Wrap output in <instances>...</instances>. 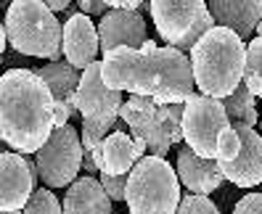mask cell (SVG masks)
Here are the masks:
<instances>
[{
	"label": "cell",
	"mask_w": 262,
	"mask_h": 214,
	"mask_svg": "<svg viewBox=\"0 0 262 214\" xmlns=\"http://www.w3.org/2000/svg\"><path fill=\"white\" fill-rule=\"evenodd\" d=\"M90 156H93L101 175H130V170L141 161L133 137L122 130L106 135V140L96 151H90Z\"/></svg>",
	"instance_id": "cell-17"
},
{
	"label": "cell",
	"mask_w": 262,
	"mask_h": 214,
	"mask_svg": "<svg viewBox=\"0 0 262 214\" xmlns=\"http://www.w3.org/2000/svg\"><path fill=\"white\" fill-rule=\"evenodd\" d=\"M230 127L238 132L241 148L236 159L223 164L217 161L220 175L223 180H230L238 188H254L262 182V137L252 127H244V125H230Z\"/></svg>",
	"instance_id": "cell-11"
},
{
	"label": "cell",
	"mask_w": 262,
	"mask_h": 214,
	"mask_svg": "<svg viewBox=\"0 0 262 214\" xmlns=\"http://www.w3.org/2000/svg\"><path fill=\"white\" fill-rule=\"evenodd\" d=\"M233 214H262V196L259 193H246L244 198H238Z\"/></svg>",
	"instance_id": "cell-27"
},
{
	"label": "cell",
	"mask_w": 262,
	"mask_h": 214,
	"mask_svg": "<svg viewBox=\"0 0 262 214\" xmlns=\"http://www.w3.org/2000/svg\"><path fill=\"white\" fill-rule=\"evenodd\" d=\"M220 103H223L225 116H228L230 125H244V127L254 130L259 114H257V106H254V96L244 85H238L233 93H230L228 98H223Z\"/></svg>",
	"instance_id": "cell-20"
},
{
	"label": "cell",
	"mask_w": 262,
	"mask_h": 214,
	"mask_svg": "<svg viewBox=\"0 0 262 214\" xmlns=\"http://www.w3.org/2000/svg\"><path fill=\"white\" fill-rule=\"evenodd\" d=\"M21 214H64V211H61V204L53 196V191L37 188V191H32V196H29V201L21 209Z\"/></svg>",
	"instance_id": "cell-23"
},
{
	"label": "cell",
	"mask_w": 262,
	"mask_h": 214,
	"mask_svg": "<svg viewBox=\"0 0 262 214\" xmlns=\"http://www.w3.org/2000/svg\"><path fill=\"white\" fill-rule=\"evenodd\" d=\"M241 85L249 90L254 98H262V37H254L246 45Z\"/></svg>",
	"instance_id": "cell-21"
},
{
	"label": "cell",
	"mask_w": 262,
	"mask_h": 214,
	"mask_svg": "<svg viewBox=\"0 0 262 214\" xmlns=\"http://www.w3.org/2000/svg\"><path fill=\"white\" fill-rule=\"evenodd\" d=\"M254 37H262V21L257 24V29H254Z\"/></svg>",
	"instance_id": "cell-31"
},
{
	"label": "cell",
	"mask_w": 262,
	"mask_h": 214,
	"mask_svg": "<svg viewBox=\"0 0 262 214\" xmlns=\"http://www.w3.org/2000/svg\"><path fill=\"white\" fill-rule=\"evenodd\" d=\"M64 214H112V198L101 188L98 177H77L64 196Z\"/></svg>",
	"instance_id": "cell-18"
},
{
	"label": "cell",
	"mask_w": 262,
	"mask_h": 214,
	"mask_svg": "<svg viewBox=\"0 0 262 214\" xmlns=\"http://www.w3.org/2000/svg\"><path fill=\"white\" fill-rule=\"evenodd\" d=\"M61 53L67 56V64L72 69H88L96 56L101 53L98 48V29L85 13H72L64 24V37H61Z\"/></svg>",
	"instance_id": "cell-13"
},
{
	"label": "cell",
	"mask_w": 262,
	"mask_h": 214,
	"mask_svg": "<svg viewBox=\"0 0 262 214\" xmlns=\"http://www.w3.org/2000/svg\"><path fill=\"white\" fill-rule=\"evenodd\" d=\"M246 45L223 27H212L191 51V74L199 96L214 101L228 98L241 85Z\"/></svg>",
	"instance_id": "cell-3"
},
{
	"label": "cell",
	"mask_w": 262,
	"mask_h": 214,
	"mask_svg": "<svg viewBox=\"0 0 262 214\" xmlns=\"http://www.w3.org/2000/svg\"><path fill=\"white\" fill-rule=\"evenodd\" d=\"M119 122V119H117ZM117 122H93V119H82V132H80V143H82V151L90 154L96 151L103 140H106V132H114L119 130Z\"/></svg>",
	"instance_id": "cell-22"
},
{
	"label": "cell",
	"mask_w": 262,
	"mask_h": 214,
	"mask_svg": "<svg viewBox=\"0 0 262 214\" xmlns=\"http://www.w3.org/2000/svg\"><path fill=\"white\" fill-rule=\"evenodd\" d=\"M98 29V48L101 53H109L114 48H130L141 51V45L148 40L146 21L138 11H106L101 16Z\"/></svg>",
	"instance_id": "cell-12"
},
{
	"label": "cell",
	"mask_w": 262,
	"mask_h": 214,
	"mask_svg": "<svg viewBox=\"0 0 262 214\" xmlns=\"http://www.w3.org/2000/svg\"><path fill=\"white\" fill-rule=\"evenodd\" d=\"M175 214H220V209L212 204V198L188 193V196H180V204H178Z\"/></svg>",
	"instance_id": "cell-25"
},
{
	"label": "cell",
	"mask_w": 262,
	"mask_h": 214,
	"mask_svg": "<svg viewBox=\"0 0 262 214\" xmlns=\"http://www.w3.org/2000/svg\"><path fill=\"white\" fill-rule=\"evenodd\" d=\"M214 27L230 29L241 42L254 40V29L262 21L259 0H212L207 3Z\"/></svg>",
	"instance_id": "cell-14"
},
{
	"label": "cell",
	"mask_w": 262,
	"mask_h": 214,
	"mask_svg": "<svg viewBox=\"0 0 262 214\" xmlns=\"http://www.w3.org/2000/svg\"><path fill=\"white\" fill-rule=\"evenodd\" d=\"M122 93H114L103 85L101 61H93L88 69L80 72V85L74 93V109L82 119L93 122H117L119 119Z\"/></svg>",
	"instance_id": "cell-9"
},
{
	"label": "cell",
	"mask_w": 262,
	"mask_h": 214,
	"mask_svg": "<svg viewBox=\"0 0 262 214\" xmlns=\"http://www.w3.org/2000/svg\"><path fill=\"white\" fill-rule=\"evenodd\" d=\"M238 148H241V140H238V132L233 127H225L217 137V148H214V161H230V159H236L238 154Z\"/></svg>",
	"instance_id": "cell-24"
},
{
	"label": "cell",
	"mask_w": 262,
	"mask_h": 214,
	"mask_svg": "<svg viewBox=\"0 0 262 214\" xmlns=\"http://www.w3.org/2000/svg\"><path fill=\"white\" fill-rule=\"evenodd\" d=\"M257 135H259V137H262V116H259V132H257Z\"/></svg>",
	"instance_id": "cell-33"
},
{
	"label": "cell",
	"mask_w": 262,
	"mask_h": 214,
	"mask_svg": "<svg viewBox=\"0 0 262 214\" xmlns=\"http://www.w3.org/2000/svg\"><path fill=\"white\" fill-rule=\"evenodd\" d=\"M178 180L188 188V193L193 196H209L223 185V175L220 167L214 159H202L196 156L188 146H183L178 151V170H175Z\"/></svg>",
	"instance_id": "cell-15"
},
{
	"label": "cell",
	"mask_w": 262,
	"mask_h": 214,
	"mask_svg": "<svg viewBox=\"0 0 262 214\" xmlns=\"http://www.w3.org/2000/svg\"><path fill=\"white\" fill-rule=\"evenodd\" d=\"M151 19L167 48L193 51V45L214 27L204 0H154L148 3Z\"/></svg>",
	"instance_id": "cell-6"
},
{
	"label": "cell",
	"mask_w": 262,
	"mask_h": 214,
	"mask_svg": "<svg viewBox=\"0 0 262 214\" xmlns=\"http://www.w3.org/2000/svg\"><path fill=\"white\" fill-rule=\"evenodd\" d=\"M101 77L114 93L127 90L157 106H183L196 87L188 56L175 48H157L154 53L114 48L101 58Z\"/></svg>",
	"instance_id": "cell-1"
},
{
	"label": "cell",
	"mask_w": 262,
	"mask_h": 214,
	"mask_svg": "<svg viewBox=\"0 0 262 214\" xmlns=\"http://www.w3.org/2000/svg\"><path fill=\"white\" fill-rule=\"evenodd\" d=\"M101 188L106 191V196L114 201H125V188H127V175H98Z\"/></svg>",
	"instance_id": "cell-26"
},
{
	"label": "cell",
	"mask_w": 262,
	"mask_h": 214,
	"mask_svg": "<svg viewBox=\"0 0 262 214\" xmlns=\"http://www.w3.org/2000/svg\"><path fill=\"white\" fill-rule=\"evenodd\" d=\"M6 37L21 56L61 61V37L64 27L40 0H13L6 11Z\"/></svg>",
	"instance_id": "cell-4"
},
{
	"label": "cell",
	"mask_w": 262,
	"mask_h": 214,
	"mask_svg": "<svg viewBox=\"0 0 262 214\" xmlns=\"http://www.w3.org/2000/svg\"><path fill=\"white\" fill-rule=\"evenodd\" d=\"M35 167L37 177L51 188H67L77 180L82 170V143L80 132L72 125H64L51 132V137L45 140V146L35 154Z\"/></svg>",
	"instance_id": "cell-7"
},
{
	"label": "cell",
	"mask_w": 262,
	"mask_h": 214,
	"mask_svg": "<svg viewBox=\"0 0 262 214\" xmlns=\"http://www.w3.org/2000/svg\"><path fill=\"white\" fill-rule=\"evenodd\" d=\"M45 6H48L51 13H56V11H67L69 8V0H51V3H45Z\"/></svg>",
	"instance_id": "cell-29"
},
{
	"label": "cell",
	"mask_w": 262,
	"mask_h": 214,
	"mask_svg": "<svg viewBox=\"0 0 262 214\" xmlns=\"http://www.w3.org/2000/svg\"><path fill=\"white\" fill-rule=\"evenodd\" d=\"M37 167L21 154H0V211H21L37 191Z\"/></svg>",
	"instance_id": "cell-10"
},
{
	"label": "cell",
	"mask_w": 262,
	"mask_h": 214,
	"mask_svg": "<svg viewBox=\"0 0 262 214\" xmlns=\"http://www.w3.org/2000/svg\"><path fill=\"white\" fill-rule=\"evenodd\" d=\"M125 201L130 214H175L180 180L167 159L143 156L127 175Z\"/></svg>",
	"instance_id": "cell-5"
},
{
	"label": "cell",
	"mask_w": 262,
	"mask_h": 214,
	"mask_svg": "<svg viewBox=\"0 0 262 214\" xmlns=\"http://www.w3.org/2000/svg\"><path fill=\"white\" fill-rule=\"evenodd\" d=\"M0 154H6V143L3 140H0Z\"/></svg>",
	"instance_id": "cell-32"
},
{
	"label": "cell",
	"mask_w": 262,
	"mask_h": 214,
	"mask_svg": "<svg viewBox=\"0 0 262 214\" xmlns=\"http://www.w3.org/2000/svg\"><path fill=\"white\" fill-rule=\"evenodd\" d=\"M37 77L51 90L53 103H64L69 111H77L74 109V93H77V85H80V72L72 69L67 61H56V64L37 69Z\"/></svg>",
	"instance_id": "cell-19"
},
{
	"label": "cell",
	"mask_w": 262,
	"mask_h": 214,
	"mask_svg": "<svg viewBox=\"0 0 262 214\" xmlns=\"http://www.w3.org/2000/svg\"><path fill=\"white\" fill-rule=\"evenodd\" d=\"M6 40H8L6 37V27L0 24V58H3V51H6Z\"/></svg>",
	"instance_id": "cell-30"
},
{
	"label": "cell",
	"mask_w": 262,
	"mask_h": 214,
	"mask_svg": "<svg viewBox=\"0 0 262 214\" xmlns=\"http://www.w3.org/2000/svg\"><path fill=\"white\" fill-rule=\"evenodd\" d=\"M0 214H21V211H0Z\"/></svg>",
	"instance_id": "cell-34"
},
{
	"label": "cell",
	"mask_w": 262,
	"mask_h": 214,
	"mask_svg": "<svg viewBox=\"0 0 262 214\" xmlns=\"http://www.w3.org/2000/svg\"><path fill=\"white\" fill-rule=\"evenodd\" d=\"M230 127L220 101L207 96H191L183 103V140L202 159H214L220 132Z\"/></svg>",
	"instance_id": "cell-8"
},
{
	"label": "cell",
	"mask_w": 262,
	"mask_h": 214,
	"mask_svg": "<svg viewBox=\"0 0 262 214\" xmlns=\"http://www.w3.org/2000/svg\"><path fill=\"white\" fill-rule=\"evenodd\" d=\"M80 13H85V16H93V13H103L106 8V0H80Z\"/></svg>",
	"instance_id": "cell-28"
},
{
	"label": "cell",
	"mask_w": 262,
	"mask_h": 214,
	"mask_svg": "<svg viewBox=\"0 0 262 214\" xmlns=\"http://www.w3.org/2000/svg\"><path fill=\"white\" fill-rule=\"evenodd\" d=\"M53 132V98L32 69L0 74V140L13 154H37Z\"/></svg>",
	"instance_id": "cell-2"
},
{
	"label": "cell",
	"mask_w": 262,
	"mask_h": 214,
	"mask_svg": "<svg viewBox=\"0 0 262 214\" xmlns=\"http://www.w3.org/2000/svg\"><path fill=\"white\" fill-rule=\"evenodd\" d=\"M119 119L130 127V137L143 140L148 146V151L157 148L159 140V106L151 98H141V96H130L127 101H122L119 106Z\"/></svg>",
	"instance_id": "cell-16"
}]
</instances>
